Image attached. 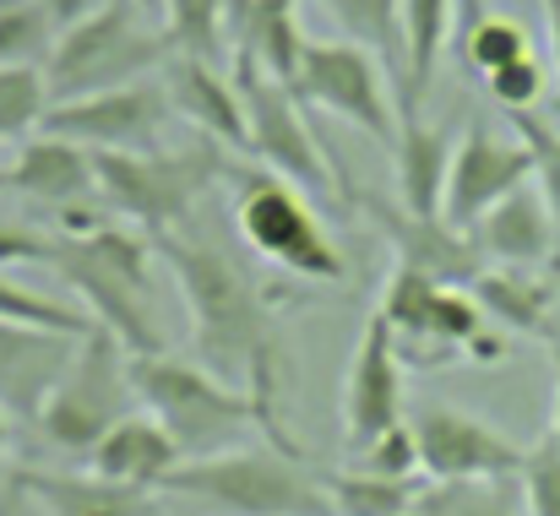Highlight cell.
I'll use <instances>...</instances> for the list:
<instances>
[{"mask_svg": "<svg viewBox=\"0 0 560 516\" xmlns=\"http://www.w3.org/2000/svg\"><path fill=\"white\" fill-rule=\"evenodd\" d=\"M413 446H419V473L430 484H457V479H517L523 446L495 430L490 419L452 408V402H419L408 413Z\"/></svg>", "mask_w": 560, "mask_h": 516, "instance_id": "obj_13", "label": "cell"}, {"mask_svg": "<svg viewBox=\"0 0 560 516\" xmlns=\"http://www.w3.org/2000/svg\"><path fill=\"white\" fill-rule=\"evenodd\" d=\"M349 207H360L371 218V228L392 250V267H413V272H424L435 283H457V289H468L485 272V256H479L474 234L446 223V218L408 212L402 201L375 196V190H349Z\"/></svg>", "mask_w": 560, "mask_h": 516, "instance_id": "obj_14", "label": "cell"}, {"mask_svg": "<svg viewBox=\"0 0 560 516\" xmlns=\"http://www.w3.org/2000/svg\"><path fill=\"white\" fill-rule=\"evenodd\" d=\"M506 120H512V131H523V142L534 153V185H539V196H545V207L556 218V239H560V131H550L534 115H506Z\"/></svg>", "mask_w": 560, "mask_h": 516, "instance_id": "obj_35", "label": "cell"}, {"mask_svg": "<svg viewBox=\"0 0 560 516\" xmlns=\"http://www.w3.org/2000/svg\"><path fill=\"white\" fill-rule=\"evenodd\" d=\"M234 179V228L250 245L256 261L294 272L305 283H343L349 261L332 245L322 212L311 207V196L289 179H278L272 169H223Z\"/></svg>", "mask_w": 560, "mask_h": 516, "instance_id": "obj_6", "label": "cell"}, {"mask_svg": "<svg viewBox=\"0 0 560 516\" xmlns=\"http://www.w3.org/2000/svg\"><path fill=\"white\" fill-rule=\"evenodd\" d=\"M11 435H16V430H11V408L0 402V457L11 452Z\"/></svg>", "mask_w": 560, "mask_h": 516, "instance_id": "obj_42", "label": "cell"}, {"mask_svg": "<svg viewBox=\"0 0 560 516\" xmlns=\"http://www.w3.org/2000/svg\"><path fill=\"white\" fill-rule=\"evenodd\" d=\"M523 55H534L528 49V27L512 22V16H479L474 27H463V60L479 77H490V71H501V66H512Z\"/></svg>", "mask_w": 560, "mask_h": 516, "instance_id": "obj_32", "label": "cell"}, {"mask_svg": "<svg viewBox=\"0 0 560 516\" xmlns=\"http://www.w3.org/2000/svg\"><path fill=\"white\" fill-rule=\"evenodd\" d=\"M88 462V473H98V479H109V484H126V490H164V479L186 462L180 457V446H175V435L148 413V408H131L120 424H109L104 430V441L82 457Z\"/></svg>", "mask_w": 560, "mask_h": 516, "instance_id": "obj_18", "label": "cell"}, {"mask_svg": "<svg viewBox=\"0 0 560 516\" xmlns=\"http://www.w3.org/2000/svg\"><path fill=\"white\" fill-rule=\"evenodd\" d=\"M175 44L164 27H153L137 0H104L93 16L60 27L44 77H49V98H82V93H109L142 77H159L170 66Z\"/></svg>", "mask_w": 560, "mask_h": 516, "instance_id": "obj_5", "label": "cell"}, {"mask_svg": "<svg viewBox=\"0 0 560 516\" xmlns=\"http://www.w3.org/2000/svg\"><path fill=\"white\" fill-rule=\"evenodd\" d=\"M457 33V0H402V87L397 109H424L441 55Z\"/></svg>", "mask_w": 560, "mask_h": 516, "instance_id": "obj_24", "label": "cell"}, {"mask_svg": "<svg viewBox=\"0 0 560 516\" xmlns=\"http://www.w3.org/2000/svg\"><path fill=\"white\" fill-rule=\"evenodd\" d=\"M175 104L164 77H142L109 93H82V98H55L44 126L49 137H66L88 153H153L170 148V126H175Z\"/></svg>", "mask_w": 560, "mask_h": 516, "instance_id": "obj_12", "label": "cell"}, {"mask_svg": "<svg viewBox=\"0 0 560 516\" xmlns=\"http://www.w3.org/2000/svg\"><path fill=\"white\" fill-rule=\"evenodd\" d=\"M0 321H16V327H38V332H60V338H82L93 321L77 310V305H60V300H44L22 283H11L0 272Z\"/></svg>", "mask_w": 560, "mask_h": 516, "instance_id": "obj_31", "label": "cell"}, {"mask_svg": "<svg viewBox=\"0 0 560 516\" xmlns=\"http://www.w3.org/2000/svg\"><path fill=\"white\" fill-rule=\"evenodd\" d=\"M71 343H77V338L0 321V402H5L16 419H33V413H38V402H44L49 380L60 375Z\"/></svg>", "mask_w": 560, "mask_h": 516, "instance_id": "obj_23", "label": "cell"}, {"mask_svg": "<svg viewBox=\"0 0 560 516\" xmlns=\"http://www.w3.org/2000/svg\"><path fill=\"white\" fill-rule=\"evenodd\" d=\"M16 484L33 495L38 516H148V490H126V484H109L98 473L16 468Z\"/></svg>", "mask_w": 560, "mask_h": 516, "instance_id": "obj_25", "label": "cell"}, {"mask_svg": "<svg viewBox=\"0 0 560 516\" xmlns=\"http://www.w3.org/2000/svg\"><path fill=\"white\" fill-rule=\"evenodd\" d=\"M229 71H234V87H240V104H245L250 159L267 164L278 179L311 190V196L349 201V185L338 179V164L322 148V137H316L300 93L289 82H278L272 71H261L250 55H229Z\"/></svg>", "mask_w": 560, "mask_h": 516, "instance_id": "obj_9", "label": "cell"}, {"mask_svg": "<svg viewBox=\"0 0 560 516\" xmlns=\"http://www.w3.org/2000/svg\"><path fill=\"white\" fill-rule=\"evenodd\" d=\"M289 87L300 93L305 109H327L343 126L365 131L371 142L392 148V137H397L392 77H386V66L365 44H354V38H311Z\"/></svg>", "mask_w": 560, "mask_h": 516, "instance_id": "obj_11", "label": "cell"}, {"mask_svg": "<svg viewBox=\"0 0 560 516\" xmlns=\"http://www.w3.org/2000/svg\"><path fill=\"white\" fill-rule=\"evenodd\" d=\"M349 457H354L360 473H375V479H424V473H419V446H413L408 419L392 424V430H381L375 441H365V446L349 452Z\"/></svg>", "mask_w": 560, "mask_h": 516, "instance_id": "obj_34", "label": "cell"}, {"mask_svg": "<svg viewBox=\"0 0 560 516\" xmlns=\"http://www.w3.org/2000/svg\"><path fill=\"white\" fill-rule=\"evenodd\" d=\"M0 5H5V0H0Z\"/></svg>", "mask_w": 560, "mask_h": 516, "instance_id": "obj_48", "label": "cell"}, {"mask_svg": "<svg viewBox=\"0 0 560 516\" xmlns=\"http://www.w3.org/2000/svg\"><path fill=\"white\" fill-rule=\"evenodd\" d=\"M468 234H474L485 267H545L550 250L560 245L556 218H550L539 185H523V190H512L506 201H495Z\"/></svg>", "mask_w": 560, "mask_h": 516, "instance_id": "obj_20", "label": "cell"}, {"mask_svg": "<svg viewBox=\"0 0 560 516\" xmlns=\"http://www.w3.org/2000/svg\"><path fill=\"white\" fill-rule=\"evenodd\" d=\"M408 516H528L523 490L512 479H457V484H419Z\"/></svg>", "mask_w": 560, "mask_h": 516, "instance_id": "obj_27", "label": "cell"}, {"mask_svg": "<svg viewBox=\"0 0 560 516\" xmlns=\"http://www.w3.org/2000/svg\"><path fill=\"white\" fill-rule=\"evenodd\" d=\"M137 408V386H131V353L115 343L104 327H88L60 375L49 380L38 413H33V430L66 452V457H88L109 424H120L126 413Z\"/></svg>", "mask_w": 560, "mask_h": 516, "instance_id": "obj_7", "label": "cell"}, {"mask_svg": "<svg viewBox=\"0 0 560 516\" xmlns=\"http://www.w3.org/2000/svg\"><path fill=\"white\" fill-rule=\"evenodd\" d=\"M485 93H490L506 115H528V109L545 98V66H539L534 55H523V60L490 71V77H485Z\"/></svg>", "mask_w": 560, "mask_h": 516, "instance_id": "obj_36", "label": "cell"}, {"mask_svg": "<svg viewBox=\"0 0 560 516\" xmlns=\"http://www.w3.org/2000/svg\"><path fill=\"white\" fill-rule=\"evenodd\" d=\"M534 179V153L528 142H506L495 126L474 120L457 148H452V169H446V196H441V218L457 228H474L495 201H506L512 190H523Z\"/></svg>", "mask_w": 560, "mask_h": 516, "instance_id": "obj_15", "label": "cell"}, {"mask_svg": "<svg viewBox=\"0 0 560 516\" xmlns=\"http://www.w3.org/2000/svg\"><path fill=\"white\" fill-rule=\"evenodd\" d=\"M539 278H545V289H550V300H556V310H560V245L550 250V261L539 267Z\"/></svg>", "mask_w": 560, "mask_h": 516, "instance_id": "obj_40", "label": "cell"}, {"mask_svg": "<svg viewBox=\"0 0 560 516\" xmlns=\"http://www.w3.org/2000/svg\"><path fill=\"white\" fill-rule=\"evenodd\" d=\"M49 16H55V27H71V22H82V16H93L104 0H38Z\"/></svg>", "mask_w": 560, "mask_h": 516, "instance_id": "obj_38", "label": "cell"}, {"mask_svg": "<svg viewBox=\"0 0 560 516\" xmlns=\"http://www.w3.org/2000/svg\"><path fill=\"white\" fill-rule=\"evenodd\" d=\"M153 245H159V256H164L170 272H175V289H180V305H186L196 359H201L212 375H223L229 386L250 391L256 408H261V419H267L272 446L300 457V446L289 441L283 413H278L283 343H278V305H272L267 283H261L234 250H218L212 239H190L186 228L159 234Z\"/></svg>", "mask_w": 560, "mask_h": 516, "instance_id": "obj_1", "label": "cell"}, {"mask_svg": "<svg viewBox=\"0 0 560 516\" xmlns=\"http://www.w3.org/2000/svg\"><path fill=\"white\" fill-rule=\"evenodd\" d=\"M5 479H11V468H5V462H0V484H5Z\"/></svg>", "mask_w": 560, "mask_h": 516, "instance_id": "obj_46", "label": "cell"}, {"mask_svg": "<svg viewBox=\"0 0 560 516\" xmlns=\"http://www.w3.org/2000/svg\"><path fill=\"white\" fill-rule=\"evenodd\" d=\"M545 22H550V49H556V77H560V0H545Z\"/></svg>", "mask_w": 560, "mask_h": 516, "instance_id": "obj_41", "label": "cell"}, {"mask_svg": "<svg viewBox=\"0 0 560 516\" xmlns=\"http://www.w3.org/2000/svg\"><path fill=\"white\" fill-rule=\"evenodd\" d=\"M402 375H408V364L397 359L392 327L371 310V316H365V332H360V343H354V359H349V370H343V402H338L343 446H349V452H360L381 430H392V424L408 419Z\"/></svg>", "mask_w": 560, "mask_h": 516, "instance_id": "obj_16", "label": "cell"}, {"mask_svg": "<svg viewBox=\"0 0 560 516\" xmlns=\"http://www.w3.org/2000/svg\"><path fill=\"white\" fill-rule=\"evenodd\" d=\"M468 294L479 300L485 321H501L517 338H539V343H560V310L539 278V267H485Z\"/></svg>", "mask_w": 560, "mask_h": 516, "instance_id": "obj_22", "label": "cell"}, {"mask_svg": "<svg viewBox=\"0 0 560 516\" xmlns=\"http://www.w3.org/2000/svg\"><path fill=\"white\" fill-rule=\"evenodd\" d=\"M550 353H560V343H550Z\"/></svg>", "mask_w": 560, "mask_h": 516, "instance_id": "obj_47", "label": "cell"}, {"mask_svg": "<svg viewBox=\"0 0 560 516\" xmlns=\"http://www.w3.org/2000/svg\"><path fill=\"white\" fill-rule=\"evenodd\" d=\"M60 27L38 0H5L0 5V66H44Z\"/></svg>", "mask_w": 560, "mask_h": 516, "instance_id": "obj_30", "label": "cell"}, {"mask_svg": "<svg viewBox=\"0 0 560 516\" xmlns=\"http://www.w3.org/2000/svg\"><path fill=\"white\" fill-rule=\"evenodd\" d=\"M452 137L424 120V109H397V137H392V169H397V201L408 212L441 218L446 169H452Z\"/></svg>", "mask_w": 560, "mask_h": 516, "instance_id": "obj_21", "label": "cell"}, {"mask_svg": "<svg viewBox=\"0 0 560 516\" xmlns=\"http://www.w3.org/2000/svg\"><path fill=\"white\" fill-rule=\"evenodd\" d=\"M375 316L392 327L397 359L408 370H446L474 353V338L485 332V310L468 289L435 283L413 267H392Z\"/></svg>", "mask_w": 560, "mask_h": 516, "instance_id": "obj_10", "label": "cell"}, {"mask_svg": "<svg viewBox=\"0 0 560 516\" xmlns=\"http://www.w3.org/2000/svg\"><path fill=\"white\" fill-rule=\"evenodd\" d=\"M5 179H11L16 196L38 201L44 212H60V207H77V201H93L98 196L93 153L77 148V142H66V137H49V131H38V137H27L16 148Z\"/></svg>", "mask_w": 560, "mask_h": 516, "instance_id": "obj_19", "label": "cell"}, {"mask_svg": "<svg viewBox=\"0 0 560 516\" xmlns=\"http://www.w3.org/2000/svg\"><path fill=\"white\" fill-rule=\"evenodd\" d=\"M0 516H38V506H33V495L16 484V473L0 484Z\"/></svg>", "mask_w": 560, "mask_h": 516, "instance_id": "obj_39", "label": "cell"}, {"mask_svg": "<svg viewBox=\"0 0 560 516\" xmlns=\"http://www.w3.org/2000/svg\"><path fill=\"white\" fill-rule=\"evenodd\" d=\"M153 256H159L153 234L131 223H104L98 234H82V239L55 234L44 267L71 289L77 310L93 327H104L131 359H148L170 348L159 294H153Z\"/></svg>", "mask_w": 560, "mask_h": 516, "instance_id": "obj_2", "label": "cell"}, {"mask_svg": "<svg viewBox=\"0 0 560 516\" xmlns=\"http://www.w3.org/2000/svg\"><path fill=\"white\" fill-rule=\"evenodd\" d=\"M457 22L474 27V22H479V0H457Z\"/></svg>", "mask_w": 560, "mask_h": 516, "instance_id": "obj_43", "label": "cell"}, {"mask_svg": "<svg viewBox=\"0 0 560 516\" xmlns=\"http://www.w3.org/2000/svg\"><path fill=\"white\" fill-rule=\"evenodd\" d=\"M131 386H137V408H148L180 446V457H218L245 446L250 430L267 435V419L256 408L250 391L229 386L223 375H212L201 359H180V353H148L131 359ZM272 446V435H267Z\"/></svg>", "mask_w": 560, "mask_h": 516, "instance_id": "obj_3", "label": "cell"}, {"mask_svg": "<svg viewBox=\"0 0 560 516\" xmlns=\"http://www.w3.org/2000/svg\"><path fill=\"white\" fill-rule=\"evenodd\" d=\"M5 190H11V179H5V169H0V196H5Z\"/></svg>", "mask_w": 560, "mask_h": 516, "instance_id": "obj_45", "label": "cell"}, {"mask_svg": "<svg viewBox=\"0 0 560 516\" xmlns=\"http://www.w3.org/2000/svg\"><path fill=\"white\" fill-rule=\"evenodd\" d=\"M49 245H55V234H38V228H27V223H5L0 218V267H22V261H49Z\"/></svg>", "mask_w": 560, "mask_h": 516, "instance_id": "obj_37", "label": "cell"}, {"mask_svg": "<svg viewBox=\"0 0 560 516\" xmlns=\"http://www.w3.org/2000/svg\"><path fill=\"white\" fill-rule=\"evenodd\" d=\"M517 490H523V512L528 516H560V441L556 435H545L539 446L523 452Z\"/></svg>", "mask_w": 560, "mask_h": 516, "instance_id": "obj_33", "label": "cell"}, {"mask_svg": "<svg viewBox=\"0 0 560 516\" xmlns=\"http://www.w3.org/2000/svg\"><path fill=\"white\" fill-rule=\"evenodd\" d=\"M550 359H556V424H550V435L560 441V353H550Z\"/></svg>", "mask_w": 560, "mask_h": 516, "instance_id": "obj_44", "label": "cell"}, {"mask_svg": "<svg viewBox=\"0 0 560 516\" xmlns=\"http://www.w3.org/2000/svg\"><path fill=\"white\" fill-rule=\"evenodd\" d=\"M322 484H327V501L332 516H408L413 495L424 479H375V473H327L322 468Z\"/></svg>", "mask_w": 560, "mask_h": 516, "instance_id": "obj_28", "label": "cell"}, {"mask_svg": "<svg viewBox=\"0 0 560 516\" xmlns=\"http://www.w3.org/2000/svg\"><path fill=\"white\" fill-rule=\"evenodd\" d=\"M159 77H164V87H170L175 115L186 120L190 131H201L207 142H218V148L250 159L245 104H240V87H234V71H229V66L201 60V55H170V66H164Z\"/></svg>", "mask_w": 560, "mask_h": 516, "instance_id": "obj_17", "label": "cell"}, {"mask_svg": "<svg viewBox=\"0 0 560 516\" xmlns=\"http://www.w3.org/2000/svg\"><path fill=\"white\" fill-rule=\"evenodd\" d=\"M49 77L44 66H0V142H27L49 115Z\"/></svg>", "mask_w": 560, "mask_h": 516, "instance_id": "obj_29", "label": "cell"}, {"mask_svg": "<svg viewBox=\"0 0 560 516\" xmlns=\"http://www.w3.org/2000/svg\"><path fill=\"white\" fill-rule=\"evenodd\" d=\"M164 495H180L218 516H332L322 468L278 446H234L180 462L164 479Z\"/></svg>", "mask_w": 560, "mask_h": 516, "instance_id": "obj_4", "label": "cell"}, {"mask_svg": "<svg viewBox=\"0 0 560 516\" xmlns=\"http://www.w3.org/2000/svg\"><path fill=\"white\" fill-rule=\"evenodd\" d=\"M98 196L142 234H175L186 228L196 201L212 190L223 174L218 142H190V148H153V153H93Z\"/></svg>", "mask_w": 560, "mask_h": 516, "instance_id": "obj_8", "label": "cell"}, {"mask_svg": "<svg viewBox=\"0 0 560 516\" xmlns=\"http://www.w3.org/2000/svg\"><path fill=\"white\" fill-rule=\"evenodd\" d=\"M322 11L386 66L392 87H402V0H322Z\"/></svg>", "mask_w": 560, "mask_h": 516, "instance_id": "obj_26", "label": "cell"}]
</instances>
